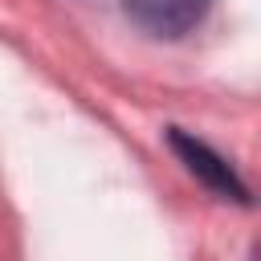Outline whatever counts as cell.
Instances as JSON below:
<instances>
[{
    "mask_svg": "<svg viewBox=\"0 0 261 261\" xmlns=\"http://www.w3.org/2000/svg\"><path fill=\"white\" fill-rule=\"evenodd\" d=\"M122 8H126V16L143 33L163 37V41H175V37L192 33L208 16L212 0H122Z\"/></svg>",
    "mask_w": 261,
    "mask_h": 261,
    "instance_id": "1",
    "label": "cell"
},
{
    "mask_svg": "<svg viewBox=\"0 0 261 261\" xmlns=\"http://www.w3.org/2000/svg\"><path fill=\"white\" fill-rule=\"evenodd\" d=\"M171 147H175V155L188 163V171L200 179V184H208L216 196H224V200H241V204H249V192H245V184L237 179V171H232V163L228 159H220L208 143H200V139H192V135H184L179 126H171Z\"/></svg>",
    "mask_w": 261,
    "mask_h": 261,
    "instance_id": "2",
    "label": "cell"
}]
</instances>
